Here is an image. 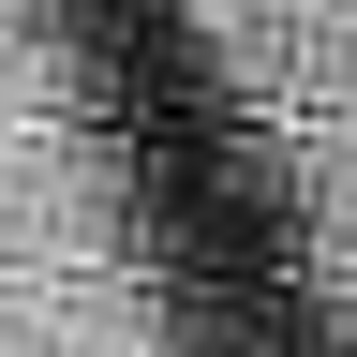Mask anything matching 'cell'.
Masks as SVG:
<instances>
[{
	"label": "cell",
	"instance_id": "6da1fadb",
	"mask_svg": "<svg viewBox=\"0 0 357 357\" xmlns=\"http://www.w3.org/2000/svg\"><path fill=\"white\" fill-rule=\"evenodd\" d=\"M312 75L357 105V0H312Z\"/></svg>",
	"mask_w": 357,
	"mask_h": 357
}]
</instances>
